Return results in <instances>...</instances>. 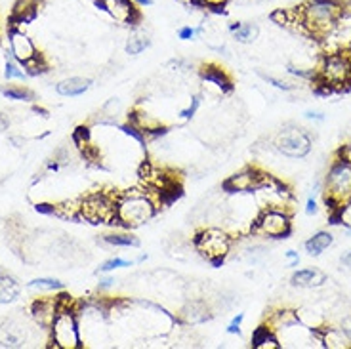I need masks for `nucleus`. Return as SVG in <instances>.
Returning <instances> with one entry per match:
<instances>
[{
    "label": "nucleus",
    "instance_id": "f8f14e48",
    "mask_svg": "<svg viewBox=\"0 0 351 349\" xmlns=\"http://www.w3.org/2000/svg\"><path fill=\"white\" fill-rule=\"evenodd\" d=\"M8 44L12 58L19 62L23 67L27 63L33 62L36 56H40L36 50L35 43L31 40V36L23 33L21 29H10L8 31Z\"/></svg>",
    "mask_w": 351,
    "mask_h": 349
},
{
    "label": "nucleus",
    "instance_id": "9b49d317",
    "mask_svg": "<svg viewBox=\"0 0 351 349\" xmlns=\"http://www.w3.org/2000/svg\"><path fill=\"white\" fill-rule=\"evenodd\" d=\"M269 174H265L263 170L256 168V166H248L245 170H241L237 174L229 176L228 180L223 182V189L228 193H254L260 185L265 182V178Z\"/></svg>",
    "mask_w": 351,
    "mask_h": 349
},
{
    "label": "nucleus",
    "instance_id": "37998d69",
    "mask_svg": "<svg viewBox=\"0 0 351 349\" xmlns=\"http://www.w3.org/2000/svg\"><path fill=\"white\" fill-rule=\"evenodd\" d=\"M134 4H136L138 8H145V6H153L155 0H134Z\"/></svg>",
    "mask_w": 351,
    "mask_h": 349
},
{
    "label": "nucleus",
    "instance_id": "f3484780",
    "mask_svg": "<svg viewBox=\"0 0 351 349\" xmlns=\"http://www.w3.org/2000/svg\"><path fill=\"white\" fill-rule=\"evenodd\" d=\"M321 346L326 349H350L351 341L340 326H323L317 330Z\"/></svg>",
    "mask_w": 351,
    "mask_h": 349
},
{
    "label": "nucleus",
    "instance_id": "b1692460",
    "mask_svg": "<svg viewBox=\"0 0 351 349\" xmlns=\"http://www.w3.org/2000/svg\"><path fill=\"white\" fill-rule=\"evenodd\" d=\"M252 348L279 349L281 348V341H279V336H277L267 324H263V326H260V328L254 332V336H252Z\"/></svg>",
    "mask_w": 351,
    "mask_h": 349
},
{
    "label": "nucleus",
    "instance_id": "6e6552de",
    "mask_svg": "<svg viewBox=\"0 0 351 349\" xmlns=\"http://www.w3.org/2000/svg\"><path fill=\"white\" fill-rule=\"evenodd\" d=\"M250 233L263 239H287L292 233V214L287 210L262 208Z\"/></svg>",
    "mask_w": 351,
    "mask_h": 349
},
{
    "label": "nucleus",
    "instance_id": "c756f323",
    "mask_svg": "<svg viewBox=\"0 0 351 349\" xmlns=\"http://www.w3.org/2000/svg\"><path fill=\"white\" fill-rule=\"evenodd\" d=\"M29 287L36 288V290H48V292H56V290H63V282L52 277H40V279H33L29 282Z\"/></svg>",
    "mask_w": 351,
    "mask_h": 349
},
{
    "label": "nucleus",
    "instance_id": "a18cd8bd",
    "mask_svg": "<svg viewBox=\"0 0 351 349\" xmlns=\"http://www.w3.org/2000/svg\"><path fill=\"white\" fill-rule=\"evenodd\" d=\"M178 4H184V6H197L199 0H176Z\"/></svg>",
    "mask_w": 351,
    "mask_h": 349
},
{
    "label": "nucleus",
    "instance_id": "6ab92c4d",
    "mask_svg": "<svg viewBox=\"0 0 351 349\" xmlns=\"http://www.w3.org/2000/svg\"><path fill=\"white\" fill-rule=\"evenodd\" d=\"M229 33L239 44H252L260 36V27L254 21H231Z\"/></svg>",
    "mask_w": 351,
    "mask_h": 349
},
{
    "label": "nucleus",
    "instance_id": "2eb2a0df",
    "mask_svg": "<svg viewBox=\"0 0 351 349\" xmlns=\"http://www.w3.org/2000/svg\"><path fill=\"white\" fill-rule=\"evenodd\" d=\"M43 6V0H18L14 4V12H12V25L10 29H18V23H29L36 18L38 10Z\"/></svg>",
    "mask_w": 351,
    "mask_h": 349
},
{
    "label": "nucleus",
    "instance_id": "f704fd0d",
    "mask_svg": "<svg viewBox=\"0 0 351 349\" xmlns=\"http://www.w3.org/2000/svg\"><path fill=\"white\" fill-rule=\"evenodd\" d=\"M229 4V0H199V8H204L206 12H221Z\"/></svg>",
    "mask_w": 351,
    "mask_h": 349
},
{
    "label": "nucleus",
    "instance_id": "9d476101",
    "mask_svg": "<svg viewBox=\"0 0 351 349\" xmlns=\"http://www.w3.org/2000/svg\"><path fill=\"white\" fill-rule=\"evenodd\" d=\"M96 4L119 25L132 27L141 21L140 8L134 4V0H99Z\"/></svg>",
    "mask_w": 351,
    "mask_h": 349
},
{
    "label": "nucleus",
    "instance_id": "5701e85b",
    "mask_svg": "<svg viewBox=\"0 0 351 349\" xmlns=\"http://www.w3.org/2000/svg\"><path fill=\"white\" fill-rule=\"evenodd\" d=\"M334 243V237L330 231H317L315 235H311L306 241V252L309 256H321L326 248H330Z\"/></svg>",
    "mask_w": 351,
    "mask_h": 349
},
{
    "label": "nucleus",
    "instance_id": "7ed1b4c3",
    "mask_svg": "<svg viewBox=\"0 0 351 349\" xmlns=\"http://www.w3.org/2000/svg\"><path fill=\"white\" fill-rule=\"evenodd\" d=\"M323 92L351 88V58L348 52L326 53L317 67V79L313 80Z\"/></svg>",
    "mask_w": 351,
    "mask_h": 349
},
{
    "label": "nucleus",
    "instance_id": "4c0bfd02",
    "mask_svg": "<svg viewBox=\"0 0 351 349\" xmlns=\"http://www.w3.org/2000/svg\"><path fill=\"white\" fill-rule=\"evenodd\" d=\"M317 212H319V204H317L315 197H309L306 202V214L307 216H315Z\"/></svg>",
    "mask_w": 351,
    "mask_h": 349
},
{
    "label": "nucleus",
    "instance_id": "f257e3e1",
    "mask_svg": "<svg viewBox=\"0 0 351 349\" xmlns=\"http://www.w3.org/2000/svg\"><path fill=\"white\" fill-rule=\"evenodd\" d=\"M300 31L313 38H325L342 21L343 12L336 0H307L296 8Z\"/></svg>",
    "mask_w": 351,
    "mask_h": 349
},
{
    "label": "nucleus",
    "instance_id": "f03ea898",
    "mask_svg": "<svg viewBox=\"0 0 351 349\" xmlns=\"http://www.w3.org/2000/svg\"><path fill=\"white\" fill-rule=\"evenodd\" d=\"M158 204L149 193L126 191L117 197V226L136 229L157 216Z\"/></svg>",
    "mask_w": 351,
    "mask_h": 349
},
{
    "label": "nucleus",
    "instance_id": "393cba45",
    "mask_svg": "<svg viewBox=\"0 0 351 349\" xmlns=\"http://www.w3.org/2000/svg\"><path fill=\"white\" fill-rule=\"evenodd\" d=\"M21 292L19 282L10 275H0V306H6L16 302Z\"/></svg>",
    "mask_w": 351,
    "mask_h": 349
},
{
    "label": "nucleus",
    "instance_id": "0eeeda50",
    "mask_svg": "<svg viewBox=\"0 0 351 349\" xmlns=\"http://www.w3.org/2000/svg\"><path fill=\"white\" fill-rule=\"evenodd\" d=\"M273 147L282 157L300 160L311 153V136L307 134L306 128H300L296 124H287L275 136Z\"/></svg>",
    "mask_w": 351,
    "mask_h": 349
},
{
    "label": "nucleus",
    "instance_id": "7c9ffc66",
    "mask_svg": "<svg viewBox=\"0 0 351 349\" xmlns=\"http://www.w3.org/2000/svg\"><path fill=\"white\" fill-rule=\"evenodd\" d=\"M136 263V260H124V258H111L99 265L97 273H113L117 269H123V267H132Z\"/></svg>",
    "mask_w": 351,
    "mask_h": 349
},
{
    "label": "nucleus",
    "instance_id": "dca6fc26",
    "mask_svg": "<svg viewBox=\"0 0 351 349\" xmlns=\"http://www.w3.org/2000/svg\"><path fill=\"white\" fill-rule=\"evenodd\" d=\"M201 79L204 84H208L210 88H216L219 94H226L231 90V79L226 73V69H221L218 65H206L201 69Z\"/></svg>",
    "mask_w": 351,
    "mask_h": 349
},
{
    "label": "nucleus",
    "instance_id": "20e7f679",
    "mask_svg": "<svg viewBox=\"0 0 351 349\" xmlns=\"http://www.w3.org/2000/svg\"><path fill=\"white\" fill-rule=\"evenodd\" d=\"M233 239L235 237L229 233L228 229L218 226H210L201 229L193 239L195 250L201 254L206 262L212 265H219L228 258L231 248H233Z\"/></svg>",
    "mask_w": 351,
    "mask_h": 349
},
{
    "label": "nucleus",
    "instance_id": "4468645a",
    "mask_svg": "<svg viewBox=\"0 0 351 349\" xmlns=\"http://www.w3.org/2000/svg\"><path fill=\"white\" fill-rule=\"evenodd\" d=\"M151 46V31L145 25L136 23L132 25L130 35L126 36V44H124V50L130 56H140L141 52H145Z\"/></svg>",
    "mask_w": 351,
    "mask_h": 349
},
{
    "label": "nucleus",
    "instance_id": "cd10ccee",
    "mask_svg": "<svg viewBox=\"0 0 351 349\" xmlns=\"http://www.w3.org/2000/svg\"><path fill=\"white\" fill-rule=\"evenodd\" d=\"M2 96L8 97V99H16V101H31L35 94L29 90V88L23 86H8L2 88Z\"/></svg>",
    "mask_w": 351,
    "mask_h": 349
},
{
    "label": "nucleus",
    "instance_id": "1a4fd4ad",
    "mask_svg": "<svg viewBox=\"0 0 351 349\" xmlns=\"http://www.w3.org/2000/svg\"><path fill=\"white\" fill-rule=\"evenodd\" d=\"M80 218L90 224H114L117 226V197L107 193H92L80 201Z\"/></svg>",
    "mask_w": 351,
    "mask_h": 349
},
{
    "label": "nucleus",
    "instance_id": "c9c22d12",
    "mask_svg": "<svg viewBox=\"0 0 351 349\" xmlns=\"http://www.w3.org/2000/svg\"><path fill=\"white\" fill-rule=\"evenodd\" d=\"M178 38H180V40H195V38H197V25L180 27Z\"/></svg>",
    "mask_w": 351,
    "mask_h": 349
},
{
    "label": "nucleus",
    "instance_id": "49530a36",
    "mask_svg": "<svg viewBox=\"0 0 351 349\" xmlns=\"http://www.w3.org/2000/svg\"><path fill=\"white\" fill-rule=\"evenodd\" d=\"M346 52H348V56H350V58H351V44H350V46H348V50H346Z\"/></svg>",
    "mask_w": 351,
    "mask_h": 349
},
{
    "label": "nucleus",
    "instance_id": "de8ad7c7",
    "mask_svg": "<svg viewBox=\"0 0 351 349\" xmlns=\"http://www.w3.org/2000/svg\"><path fill=\"white\" fill-rule=\"evenodd\" d=\"M348 235H350V237H351V227H350V229H348Z\"/></svg>",
    "mask_w": 351,
    "mask_h": 349
},
{
    "label": "nucleus",
    "instance_id": "58836bf2",
    "mask_svg": "<svg viewBox=\"0 0 351 349\" xmlns=\"http://www.w3.org/2000/svg\"><path fill=\"white\" fill-rule=\"evenodd\" d=\"M114 277H106V279H101L99 280V285H97V290L99 292H107V290H111V288L114 287Z\"/></svg>",
    "mask_w": 351,
    "mask_h": 349
},
{
    "label": "nucleus",
    "instance_id": "79ce46f5",
    "mask_svg": "<svg viewBox=\"0 0 351 349\" xmlns=\"http://www.w3.org/2000/svg\"><path fill=\"white\" fill-rule=\"evenodd\" d=\"M342 8L343 16H351V0H336Z\"/></svg>",
    "mask_w": 351,
    "mask_h": 349
},
{
    "label": "nucleus",
    "instance_id": "ddd939ff",
    "mask_svg": "<svg viewBox=\"0 0 351 349\" xmlns=\"http://www.w3.org/2000/svg\"><path fill=\"white\" fill-rule=\"evenodd\" d=\"M29 341V328L18 319L0 321V346L2 348H23Z\"/></svg>",
    "mask_w": 351,
    "mask_h": 349
},
{
    "label": "nucleus",
    "instance_id": "c03bdc74",
    "mask_svg": "<svg viewBox=\"0 0 351 349\" xmlns=\"http://www.w3.org/2000/svg\"><path fill=\"white\" fill-rule=\"evenodd\" d=\"M342 265H346V267L351 271V250L342 256Z\"/></svg>",
    "mask_w": 351,
    "mask_h": 349
},
{
    "label": "nucleus",
    "instance_id": "2f4dec72",
    "mask_svg": "<svg viewBox=\"0 0 351 349\" xmlns=\"http://www.w3.org/2000/svg\"><path fill=\"white\" fill-rule=\"evenodd\" d=\"M201 104H202L201 96H193V97H191V101H189V105H187L185 109H182L178 117H180L182 121H191L195 115H197V111H199Z\"/></svg>",
    "mask_w": 351,
    "mask_h": 349
},
{
    "label": "nucleus",
    "instance_id": "39448f33",
    "mask_svg": "<svg viewBox=\"0 0 351 349\" xmlns=\"http://www.w3.org/2000/svg\"><path fill=\"white\" fill-rule=\"evenodd\" d=\"M323 191H325L326 210L330 208V216L342 202L351 199V165L348 160L338 157L328 166V172L323 182Z\"/></svg>",
    "mask_w": 351,
    "mask_h": 349
},
{
    "label": "nucleus",
    "instance_id": "423d86ee",
    "mask_svg": "<svg viewBox=\"0 0 351 349\" xmlns=\"http://www.w3.org/2000/svg\"><path fill=\"white\" fill-rule=\"evenodd\" d=\"M50 332V344L58 349H80L82 348V338H80L79 319L73 309L62 307L52 326L48 328Z\"/></svg>",
    "mask_w": 351,
    "mask_h": 349
},
{
    "label": "nucleus",
    "instance_id": "c85d7f7f",
    "mask_svg": "<svg viewBox=\"0 0 351 349\" xmlns=\"http://www.w3.org/2000/svg\"><path fill=\"white\" fill-rule=\"evenodd\" d=\"M23 65L19 62H16L14 58H8L6 60V65H4V77L8 80H23L27 79V71L21 69Z\"/></svg>",
    "mask_w": 351,
    "mask_h": 349
},
{
    "label": "nucleus",
    "instance_id": "a878e982",
    "mask_svg": "<svg viewBox=\"0 0 351 349\" xmlns=\"http://www.w3.org/2000/svg\"><path fill=\"white\" fill-rule=\"evenodd\" d=\"M104 241L111 246H123V248H138L141 245L140 239L126 231H114V233H107L104 235Z\"/></svg>",
    "mask_w": 351,
    "mask_h": 349
},
{
    "label": "nucleus",
    "instance_id": "09e8293b",
    "mask_svg": "<svg viewBox=\"0 0 351 349\" xmlns=\"http://www.w3.org/2000/svg\"><path fill=\"white\" fill-rule=\"evenodd\" d=\"M94 2H99V0H94Z\"/></svg>",
    "mask_w": 351,
    "mask_h": 349
},
{
    "label": "nucleus",
    "instance_id": "bb28decb",
    "mask_svg": "<svg viewBox=\"0 0 351 349\" xmlns=\"http://www.w3.org/2000/svg\"><path fill=\"white\" fill-rule=\"evenodd\" d=\"M330 219H332V224H340V226L348 227V229H350L351 227V199H348L346 202H342V204L336 208V212H334L332 216H330Z\"/></svg>",
    "mask_w": 351,
    "mask_h": 349
},
{
    "label": "nucleus",
    "instance_id": "473e14b6",
    "mask_svg": "<svg viewBox=\"0 0 351 349\" xmlns=\"http://www.w3.org/2000/svg\"><path fill=\"white\" fill-rule=\"evenodd\" d=\"M73 140H75V143H77L80 149L92 145V134H90V128H86V126H80V128H77V130H75V136H73Z\"/></svg>",
    "mask_w": 351,
    "mask_h": 349
},
{
    "label": "nucleus",
    "instance_id": "a19ab883",
    "mask_svg": "<svg viewBox=\"0 0 351 349\" xmlns=\"http://www.w3.org/2000/svg\"><path fill=\"white\" fill-rule=\"evenodd\" d=\"M306 117L307 121H313V123H323L325 121V115L321 113V111H306Z\"/></svg>",
    "mask_w": 351,
    "mask_h": 349
},
{
    "label": "nucleus",
    "instance_id": "ea45409f",
    "mask_svg": "<svg viewBox=\"0 0 351 349\" xmlns=\"http://www.w3.org/2000/svg\"><path fill=\"white\" fill-rule=\"evenodd\" d=\"M338 326H340V328L346 332V336H348L351 341V315H346V317H342V321H340V324H338Z\"/></svg>",
    "mask_w": 351,
    "mask_h": 349
},
{
    "label": "nucleus",
    "instance_id": "e433bc0d",
    "mask_svg": "<svg viewBox=\"0 0 351 349\" xmlns=\"http://www.w3.org/2000/svg\"><path fill=\"white\" fill-rule=\"evenodd\" d=\"M243 321H245V313H237L231 323L228 324V334H241V326H243Z\"/></svg>",
    "mask_w": 351,
    "mask_h": 349
},
{
    "label": "nucleus",
    "instance_id": "72a5a7b5",
    "mask_svg": "<svg viewBox=\"0 0 351 349\" xmlns=\"http://www.w3.org/2000/svg\"><path fill=\"white\" fill-rule=\"evenodd\" d=\"M262 79L267 82V84H271L275 86L277 90H282V92H292L294 90V84L292 82H287V80L282 79H277V77H273V75H262Z\"/></svg>",
    "mask_w": 351,
    "mask_h": 349
},
{
    "label": "nucleus",
    "instance_id": "4be33fe9",
    "mask_svg": "<svg viewBox=\"0 0 351 349\" xmlns=\"http://www.w3.org/2000/svg\"><path fill=\"white\" fill-rule=\"evenodd\" d=\"M92 86V80L84 79V77H69V79L62 80L58 86H56V92L63 97H77L82 96L84 92H88Z\"/></svg>",
    "mask_w": 351,
    "mask_h": 349
},
{
    "label": "nucleus",
    "instance_id": "412c9836",
    "mask_svg": "<svg viewBox=\"0 0 351 349\" xmlns=\"http://www.w3.org/2000/svg\"><path fill=\"white\" fill-rule=\"evenodd\" d=\"M182 317L189 324H201L206 323L210 319V307L204 300H191L187 302V306L182 311Z\"/></svg>",
    "mask_w": 351,
    "mask_h": 349
},
{
    "label": "nucleus",
    "instance_id": "a211bd4d",
    "mask_svg": "<svg viewBox=\"0 0 351 349\" xmlns=\"http://www.w3.org/2000/svg\"><path fill=\"white\" fill-rule=\"evenodd\" d=\"M60 311V302L58 298L53 300H38L33 304V317L36 324H40L43 328H50L56 319V315Z\"/></svg>",
    "mask_w": 351,
    "mask_h": 349
},
{
    "label": "nucleus",
    "instance_id": "aec40b11",
    "mask_svg": "<svg viewBox=\"0 0 351 349\" xmlns=\"http://www.w3.org/2000/svg\"><path fill=\"white\" fill-rule=\"evenodd\" d=\"M290 282L298 288H319L326 282V275L317 267H306V269L296 271Z\"/></svg>",
    "mask_w": 351,
    "mask_h": 349
}]
</instances>
